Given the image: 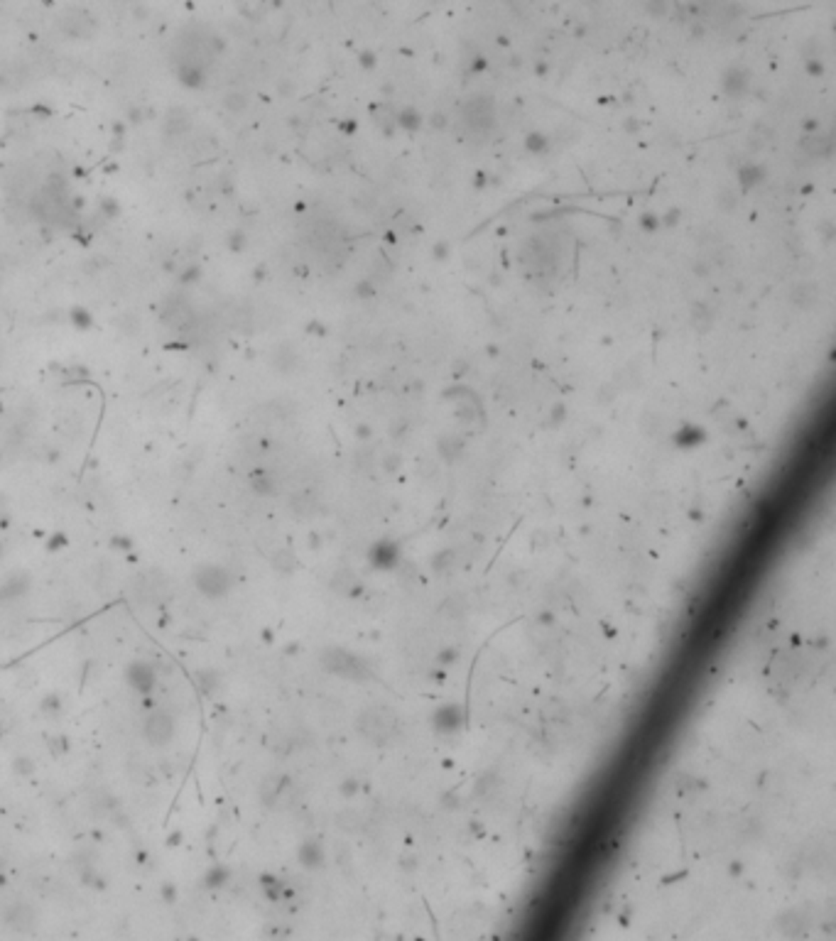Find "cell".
Masks as SVG:
<instances>
[{
	"label": "cell",
	"mask_w": 836,
	"mask_h": 941,
	"mask_svg": "<svg viewBox=\"0 0 836 941\" xmlns=\"http://www.w3.org/2000/svg\"><path fill=\"white\" fill-rule=\"evenodd\" d=\"M191 581H194L196 591L204 598H211V601L228 596V591L233 586L231 571L221 564H211V561H204V564L196 566L194 574H191Z\"/></svg>",
	"instance_id": "cell-1"
},
{
	"label": "cell",
	"mask_w": 836,
	"mask_h": 941,
	"mask_svg": "<svg viewBox=\"0 0 836 941\" xmlns=\"http://www.w3.org/2000/svg\"><path fill=\"white\" fill-rule=\"evenodd\" d=\"M177 736V721L169 711L164 709H155L142 723V738L147 740V745L152 748H164L174 740Z\"/></svg>",
	"instance_id": "cell-2"
},
{
	"label": "cell",
	"mask_w": 836,
	"mask_h": 941,
	"mask_svg": "<svg viewBox=\"0 0 836 941\" xmlns=\"http://www.w3.org/2000/svg\"><path fill=\"white\" fill-rule=\"evenodd\" d=\"M125 682H128V687H130L135 694H140V697H147V694H152V692H155V687H157V672H155V667H152L150 662L135 660V662H130V665L125 667Z\"/></svg>",
	"instance_id": "cell-3"
},
{
	"label": "cell",
	"mask_w": 836,
	"mask_h": 941,
	"mask_svg": "<svg viewBox=\"0 0 836 941\" xmlns=\"http://www.w3.org/2000/svg\"><path fill=\"white\" fill-rule=\"evenodd\" d=\"M5 924L10 929H18V932H28V929L35 924V910L28 905V902H15L5 910Z\"/></svg>",
	"instance_id": "cell-4"
},
{
	"label": "cell",
	"mask_w": 836,
	"mask_h": 941,
	"mask_svg": "<svg viewBox=\"0 0 836 941\" xmlns=\"http://www.w3.org/2000/svg\"><path fill=\"white\" fill-rule=\"evenodd\" d=\"M228 882V870L223 865H214L209 873L204 875V887L209 890H216V887H223Z\"/></svg>",
	"instance_id": "cell-5"
},
{
	"label": "cell",
	"mask_w": 836,
	"mask_h": 941,
	"mask_svg": "<svg viewBox=\"0 0 836 941\" xmlns=\"http://www.w3.org/2000/svg\"><path fill=\"white\" fill-rule=\"evenodd\" d=\"M196 682H199V687L204 694H214L218 689V684H221V677H218L214 670H201L199 675H196Z\"/></svg>",
	"instance_id": "cell-6"
}]
</instances>
